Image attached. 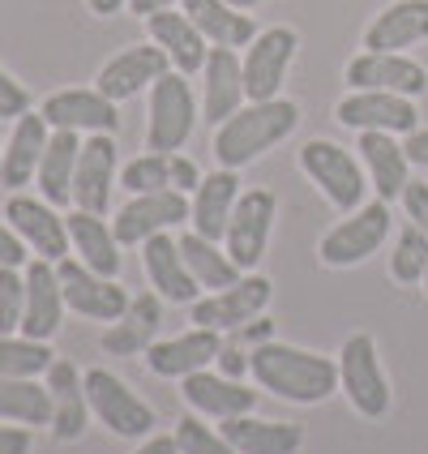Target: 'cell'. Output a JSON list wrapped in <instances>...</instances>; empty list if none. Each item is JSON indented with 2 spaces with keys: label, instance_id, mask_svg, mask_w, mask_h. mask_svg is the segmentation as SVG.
<instances>
[{
  "label": "cell",
  "instance_id": "23",
  "mask_svg": "<svg viewBox=\"0 0 428 454\" xmlns=\"http://www.w3.org/2000/svg\"><path fill=\"white\" fill-rule=\"evenodd\" d=\"M48 137H51V125L43 121V112H26L13 121V133H9V142H4V151H0V184L4 189H26V184H35L39 176V159L48 151Z\"/></svg>",
  "mask_w": 428,
  "mask_h": 454
},
{
  "label": "cell",
  "instance_id": "51",
  "mask_svg": "<svg viewBox=\"0 0 428 454\" xmlns=\"http://www.w3.org/2000/svg\"><path fill=\"white\" fill-rule=\"evenodd\" d=\"M270 330H275V322H266V317H253V322L240 330V334H245V339H253V343H270Z\"/></svg>",
  "mask_w": 428,
  "mask_h": 454
},
{
  "label": "cell",
  "instance_id": "46",
  "mask_svg": "<svg viewBox=\"0 0 428 454\" xmlns=\"http://www.w3.org/2000/svg\"><path fill=\"white\" fill-rule=\"evenodd\" d=\"M198 184H202V172H198V163L193 159H184V154H172V189L180 193H198Z\"/></svg>",
  "mask_w": 428,
  "mask_h": 454
},
{
  "label": "cell",
  "instance_id": "16",
  "mask_svg": "<svg viewBox=\"0 0 428 454\" xmlns=\"http://www.w3.org/2000/svg\"><path fill=\"white\" fill-rule=\"evenodd\" d=\"M334 121L343 129H381V133H411L420 129V112L416 99L407 95H390V90H352L347 99H339L334 107Z\"/></svg>",
  "mask_w": 428,
  "mask_h": 454
},
{
  "label": "cell",
  "instance_id": "48",
  "mask_svg": "<svg viewBox=\"0 0 428 454\" xmlns=\"http://www.w3.org/2000/svg\"><path fill=\"white\" fill-rule=\"evenodd\" d=\"M403 151H407V159H411V168H428V129L403 133Z\"/></svg>",
  "mask_w": 428,
  "mask_h": 454
},
{
  "label": "cell",
  "instance_id": "4",
  "mask_svg": "<svg viewBox=\"0 0 428 454\" xmlns=\"http://www.w3.org/2000/svg\"><path fill=\"white\" fill-rule=\"evenodd\" d=\"M339 390L364 420H385L390 411V381L381 369L377 339L373 334H347L339 348Z\"/></svg>",
  "mask_w": 428,
  "mask_h": 454
},
{
  "label": "cell",
  "instance_id": "35",
  "mask_svg": "<svg viewBox=\"0 0 428 454\" xmlns=\"http://www.w3.org/2000/svg\"><path fill=\"white\" fill-rule=\"evenodd\" d=\"M0 420L43 429L51 425V395L39 378H0Z\"/></svg>",
  "mask_w": 428,
  "mask_h": 454
},
{
  "label": "cell",
  "instance_id": "28",
  "mask_svg": "<svg viewBox=\"0 0 428 454\" xmlns=\"http://www.w3.org/2000/svg\"><path fill=\"white\" fill-rule=\"evenodd\" d=\"M159 326H163V296L159 292H142L133 296L128 309L103 330V352L112 356H146L154 339H159Z\"/></svg>",
  "mask_w": 428,
  "mask_h": 454
},
{
  "label": "cell",
  "instance_id": "38",
  "mask_svg": "<svg viewBox=\"0 0 428 454\" xmlns=\"http://www.w3.org/2000/svg\"><path fill=\"white\" fill-rule=\"evenodd\" d=\"M390 275L399 278L403 287H416L424 283L428 275V236L416 223H407L394 240V253H390Z\"/></svg>",
  "mask_w": 428,
  "mask_h": 454
},
{
  "label": "cell",
  "instance_id": "10",
  "mask_svg": "<svg viewBox=\"0 0 428 454\" xmlns=\"http://www.w3.org/2000/svg\"><path fill=\"white\" fill-rule=\"evenodd\" d=\"M56 275H60V287H65V304H69V313H77V317H90V322H107L112 326L128 309V301H133L116 278L95 275L77 257H60L56 262Z\"/></svg>",
  "mask_w": 428,
  "mask_h": 454
},
{
  "label": "cell",
  "instance_id": "43",
  "mask_svg": "<svg viewBox=\"0 0 428 454\" xmlns=\"http://www.w3.org/2000/svg\"><path fill=\"white\" fill-rule=\"evenodd\" d=\"M403 210H407V219L420 227L428 236V180H407V189H403Z\"/></svg>",
  "mask_w": 428,
  "mask_h": 454
},
{
  "label": "cell",
  "instance_id": "31",
  "mask_svg": "<svg viewBox=\"0 0 428 454\" xmlns=\"http://www.w3.org/2000/svg\"><path fill=\"white\" fill-rule=\"evenodd\" d=\"M65 223H69V245H74L82 266H90L95 275L107 278L121 275V240H116V231H112V223L103 215H90V210L74 206Z\"/></svg>",
  "mask_w": 428,
  "mask_h": 454
},
{
  "label": "cell",
  "instance_id": "17",
  "mask_svg": "<svg viewBox=\"0 0 428 454\" xmlns=\"http://www.w3.org/2000/svg\"><path fill=\"white\" fill-rule=\"evenodd\" d=\"M26 275V309H22V334L30 339H43L51 343L60 326H65V287H60V275H56V262H43V257H30L22 266Z\"/></svg>",
  "mask_w": 428,
  "mask_h": 454
},
{
  "label": "cell",
  "instance_id": "40",
  "mask_svg": "<svg viewBox=\"0 0 428 454\" xmlns=\"http://www.w3.org/2000/svg\"><path fill=\"white\" fill-rule=\"evenodd\" d=\"M176 446H180V454H236L231 450V442L223 437V429L214 433L210 425H206V416H180V425H176Z\"/></svg>",
  "mask_w": 428,
  "mask_h": 454
},
{
  "label": "cell",
  "instance_id": "44",
  "mask_svg": "<svg viewBox=\"0 0 428 454\" xmlns=\"http://www.w3.org/2000/svg\"><path fill=\"white\" fill-rule=\"evenodd\" d=\"M26 262H30V249L22 245V236L9 223H0V266H18L22 270Z\"/></svg>",
  "mask_w": 428,
  "mask_h": 454
},
{
  "label": "cell",
  "instance_id": "53",
  "mask_svg": "<svg viewBox=\"0 0 428 454\" xmlns=\"http://www.w3.org/2000/svg\"><path fill=\"white\" fill-rule=\"evenodd\" d=\"M231 4H236V9H245V13H253V9H257V4H266V0H231Z\"/></svg>",
  "mask_w": 428,
  "mask_h": 454
},
{
  "label": "cell",
  "instance_id": "22",
  "mask_svg": "<svg viewBox=\"0 0 428 454\" xmlns=\"http://www.w3.org/2000/svg\"><path fill=\"white\" fill-rule=\"evenodd\" d=\"M180 395H184V403L193 407L198 416L219 420V425L231 420V416H249L253 407H257V390H249L245 381H236V378H223L214 369L180 378Z\"/></svg>",
  "mask_w": 428,
  "mask_h": 454
},
{
  "label": "cell",
  "instance_id": "54",
  "mask_svg": "<svg viewBox=\"0 0 428 454\" xmlns=\"http://www.w3.org/2000/svg\"><path fill=\"white\" fill-rule=\"evenodd\" d=\"M424 287H428V275H424Z\"/></svg>",
  "mask_w": 428,
  "mask_h": 454
},
{
  "label": "cell",
  "instance_id": "11",
  "mask_svg": "<svg viewBox=\"0 0 428 454\" xmlns=\"http://www.w3.org/2000/svg\"><path fill=\"white\" fill-rule=\"evenodd\" d=\"M4 223L22 236V245L30 249V257H43V262H60L69 257V223L60 219V206L43 202V198H30V193H13L4 202Z\"/></svg>",
  "mask_w": 428,
  "mask_h": 454
},
{
  "label": "cell",
  "instance_id": "52",
  "mask_svg": "<svg viewBox=\"0 0 428 454\" xmlns=\"http://www.w3.org/2000/svg\"><path fill=\"white\" fill-rule=\"evenodd\" d=\"M86 4H90V13H95V18H112V13H121V9H125L128 0H86Z\"/></svg>",
  "mask_w": 428,
  "mask_h": 454
},
{
  "label": "cell",
  "instance_id": "47",
  "mask_svg": "<svg viewBox=\"0 0 428 454\" xmlns=\"http://www.w3.org/2000/svg\"><path fill=\"white\" fill-rule=\"evenodd\" d=\"M214 364H219V373H223V378H236V381H240L245 373H249V352H240V348H223Z\"/></svg>",
  "mask_w": 428,
  "mask_h": 454
},
{
  "label": "cell",
  "instance_id": "30",
  "mask_svg": "<svg viewBox=\"0 0 428 454\" xmlns=\"http://www.w3.org/2000/svg\"><path fill=\"white\" fill-rule=\"evenodd\" d=\"M428 39V0H394L364 26V51H403Z\"/></svg>",
  "mask_w": 428,
  "mask_h": 454
},
{
  "label": "cell",
  "instance_id": "32",
  "mask_svg": "<svg viewBox=\"0 0 428 454\" xmlns=\"http://www.w3.org/2000/svg\"><path fill=\"white\" fill-rule=\"evenodd\" d=\"M180 9L189 13V22L206 35V43L214 48H249L257 39L253 13L236 9L231 0H180Z\"/></svg>",
  "mask_w": 428,
  "mask_h": 454
},
{
  "label": "cell",
  "instance_id": "14",
  "mask_svg": "<svg viewBox=\"0 0 428 454\" xmlns=\"http://www.w3.org/2000/svg\"><path fill=\"white\" fill-rule=\"evenodd\" d=\"M343 77L352 90H390L407 99H420L428 90V69L403 51H360L355 60H347Z\"/></svg>",
  "mask_w": 428,
  "mask_h": 454
},
{
  "label": "cell",
  "instance_id": "26",
  "mask_svg": "<svg viewBox=\"0 0 428 454\" xmlns=\"http://www.w3.org/2000/svg\"><path fill=\"white\" fill-rule=\"evenodd\" d=\"M360 163L369 172V184L377 189L381 202H399L411 180V159H407L403 142H394V133H381V129H364L360 133Z\"/></svg>",
  "mask_w": 428,
  "mask_h": 454
},
{
  "label": "cell",
  "instance_id": "49",
  "mask_svg": "<svg viewBox=\"0 0 428 454\" xmlns=\"http://www.w3.org/2000/svg\"><path fill=\"white\" fill-rule=\"evenodd\" d=\"M133 454H180L176 437H159V433H151V437H142V446Z\"/></svg>",
  "mask_w": 428,
  "mask_h": 454
},
{
  "label": "cell",
  "instance_id": "3",
  "mask_svg": "<svg viewBox=\"0 0 428 454\" xmlns=\"http://www.w3.org/2000/svg\"><path fill=\"white\" fill-rule=\"evenodd\" d=\"M300 172L326 198L334 210L352 215L364 206V193H369V176H364V163L355 159L347 146L330 142V137H313L300 146Z\"/></svg>",
  "mask_w": 428,
  "mask_h": 454
},
{
  "label": "cell",
  "instance_id": "1",
  "mask_svg": "<svg viewBox=\"0 0 428 454\" xmlns=\"http://www.w3.org/2000/svg\"><path fill=\"white\" fill-rule=\"evenodd\" d=\"M249 373L275 399H287V403L300 407L326 403L339 390V360L292 348V343H257L249 352Z\"/></svg>",
  "mask_w": 428,
  "mask_h": 454
},
{
  "label": "cell",
  "instance_id": "55",
  "mask_svg": "<svg viewBox=\"0 0 428 454\" xmlns=\"http://www.w3.org/2000/svg\"><path fill=\"white\" fill-rule=\"evenodd\" d=\"M0 151H4V146H0Z\"/></svg>",
  "mask_w": 428,
  "mask_h": 454
},
{
  "label": "cell",
  "instance_id": "21",
  "mask_svg": "<svg viewBox=\"0 0 428 454\" xmlns=\"http://www.w3.org/2000/svg\"><path fill=\"white\" fill-rule=\"evenodd\" d=\"M43 121L51 129H74V133H116L121 129V112H116V103L103 95L99 86H90V90H56L43 99Z\"/></svg>",
  "mask_w": 428,
  "mask_h": 454
},
{
  "label": "cell",
  "instance_id": "25",
  "mask_svg": "<svg viewBox=\"0 0 428 454\" xmlns=\"http://www.w3.org/2000/svg\"><path fill=\"white\" fill-rule=\"evenodd\" d=\"M206 86H202V116L210 129H219L227 116H236L245 107V65L236 48H210L206 56Z\"/></svg>",
  "mask_w": 428,
  "mask_h": 454
},
{
  "label": "cell",
  "instance_id": "13",
  "mask_svg": "<svg viewBox=\"0 0 428 454\" xmlns=\"http://www.w3.org/2000/svg\"><path fill=\"white\" fill-rule=\"evenodd\" d=\"M184 219H189V193L159 189V193H133V198L116 210L112 231H116V240H121V249H125V245H146L151 236L172 231V227L184 223Z\"/></svg>",
  "mask_w": 428,
  "mask_h": 454
},
{
  "label": "cell",
  "instance_id": "50",
  "mask_svg": "<svg viewBox=\"0 0 428 454\" xmlns=\"http://www.w3.org/2000/svg\"><path fill=\"white\" fill-rule=\"evenodd\" d=\"M180 0H128V13H137V18H151V13H163V9H172Z\"/></svg>",
  "mask_w": 428,
  "mask_h": 454
},
{
  "label": "cell",
  "instance_id": "33",
  "mask_svg": "<svg viewBox=\"0 0 428 454\" xmlns=\"http://www.w3.org/2000/svg\"><path fill=\"white\" fill-rule=\"evenodd\" d=\"M236 454H296L304 446V429L287 420H257V416H231L219 425Z\"/></svg>",
  "mask_w": 428,
  "mask_h": 454
},
{
  "label": "cell",
  "instance_id": "41",
  "mask_svg": "<svg viewBox=\"0 0 428 454\" xmlns=\"http://www.w3.org/2000/svg\"><path fill=\"white\" fill-rule=\"evenodd\" d=\"M26 309V275L18 266H0V334H18L22 330Z\"/></svg>",
  "mask_w": 428,
  "mask_h": 454
},
{
  "label": "cell",
  "instance_id": "2",
  "mask_svg": "<svg viewBox=\"0 0 428 454\" xmlns=\"http://www.w3.org/2000/svg\"><path fill=\"white\" fill-rule=\"evenodd\" d=\"M300 125V103L292 99H266L249 103L236 116H227L223 125L214 129V163L219 168H249L253 159H261L266 151H275L283 137H292Z\"/></svg>",
  "mask_w": 428,
  "mask_h": 454
},
{
  "label": "cell",
  "instance_id": "24",
  "mask_svg": "<svg viewBox=\"0 0 428 454\" xmlns=\"http://www.w3.org/2000/svg\"><path fill=\"white\" fill-rule=\"evenodd\" d=\"M142 270H146L151 287L163 296V301H172V304H198L202 301L198 278H193V270L184 266L180 240H172L167 231H159V236H151V240L142 245Z\"/></svg>",
  "mask_w": 428,
  "mask_h": 454
},
{
  "label": "cell",
  "instance_id": "9",
  "mask_svg": "<svg viewBox=\"0 0 428 454\" xmlns=\"http://www.w3.org/2000/svg\"><path fill=\"white\" fill-rule=\"evenodd\" d=\"M275 219H278V198L270 189H249V193H240V202L231 210V223H227L223 249L245 275L266 257Z\"/></svg>",
  "mask_w": 428,
  "mask_h": 454
},
{
  "label": "cell",
  "instance_id": "36",
  "mask_svg": "<svg viewBox=\"0 0 428 454\" xmlns=\"http://www.w3.org/2000/svg\"><path fill=\"white\" fill-rule=\"evenodd\" d=\"M180 253H184V266L193 270L202 292H223V287H231L236 278L245 275V270L227 257V249H219V240H206L198 231L180 236Z\"/></svg>",
  "mask_w": 428,
  "mask_h": 454
},
{
  "label": "cell",
  "instance_id": "27",
  "mask_svg": "<svg viewBox=\"0 0 428 454\" xmlns=\"http://www.w3.org/2000/svg\"><path fill=\"white\" fill-rule=\"evenodd\" d=\"M240 193H245V189H240L236 168H219V172L202 176L193 202H189V223H193V231L206 236V240H219V245H223L227 223H231V210L240 202Z\"/></svg>",
  "mask_w": 428,
  "mask_h": 454
},
{
  "label": "cell",
  "instance_id": "34",
  "mask_svg": "<svg viewBox=\"0 0 428 454\" xmlns=\"http://www.w3.org/2000/svg\"><path fill=\"white\" fill-rule=\"evenodd\" d=\"M77 154H82V137L74 129H51L48 151L39 159V198L51 206H69L74 202V172H77Z\"/></svg>",
  "mask_w": 428,
  "mask_h": 454
},
{
  "label": "cell",
  "instance_id": "18",
  "mask_svg": "<svg viewBox=\"0 0 428 454\" xmlns=\"http://www.w3.org/2000/svg\"><path fill=\"white\" fill-rule=\"evenodd\" d=\"M167 69H172V60H167V51L159 48V43H137V48L116 51L99 69L95 86L112 103H125V99H137L142 90H151Z\"/></svg>",
  "mask_w": 428,
  "mask_h": 454
},
{
  "label": "cell",
  "instance_id": "37",
  "mask_svg": "<svg viewBox=\"0 0 428 454\" xmlns=\"http://www.w3.org/2000/svg\"><path fill=\"white\" fill-rule=\"evenodd\" d=\"M51 352L43 339H30V334H0V378H43L51 369Z\"/></svg>",
  "mask_w": 428,
  "mask_h": 454
},
{
  "label": "cell",
  "instance_id": "19",
  "mask_svg": "<svg viewBox=\"0 0 428 454\" xmlns=\"http://www.w3.org/2000/svg\"><path fill=\"white\" fill-rule=\"evenodd\" d=\"M223 352V339H219V330H206V326H193L176 334V339H154L151 348H146V369H151L154 378H189V373H202L210 369L214 360Z\"/></svg>",
  "mask_w": 428,
  "mask_h": 454
},
{
  "label": "cell",
  "instance_id": "15",
  "mask_svg": "<svg viewBox=\"0 0 428 454\" xmlns=\"http://www.w3.org/2000/svg\"><path fill=\"white\" fill-rule=\"evenodd\" d=\"M121 176L116 163V133H90L82 142L74 172V206L90 210V215H107L112 210V184Z\"/></svg>",
  "mask_w": 428,
  "mask_h": 454
},
{
  "label": "cell",
  "instance_id": "20",
  "mask_svg": "<svg viewBox=\"0 0 428 454\" xmlns=\"http://www.w3.org/2000/svg\"><path fill=\"white\" fill-rule=\"evenodd\" d=\"M51 395V437L56 442H82V433L90 425V399H86V373H77L74 360H51L43 373Z\"/></svg>",
  "mask_w": 428,
  "mask_h": 454
},
{
  "label": "cell",
  "instance_id": "6",
  "mask_svg": "<svg viewBox=\"0 0 428 454\" xmlns=\"http://www.w3.org/2000/svg\"><path fill=\"white\" fill-rule=\"evenodd\" d=\"M86 399L90 416L116 437L142 442L154 433V407L137 390H128V381L116 378L112 369H86Z\"/></svg>",
  "mask_w": 428,
  "mask_h": 454
},
{
  "label": "cell",
  "instance_id": "7",
  "mask_svg": "<svg viewBox=\"0 0 428 454\" xmlns=\"http://www.w3.org/2000/svg\"><path fill=\"white\" fill-rule=\"evenodd\" d=\"M385 236H390V202L377 198V202L352 210L343 223L330 227L326 236H322V245H317V257H322V266L347 270V266L369 262L385 245Z\"/></svg>",
  "mask_w": 428,
  "mask_h": 454
},
{
  "label": "cell",
  "instance_id": "8",
  "mask_svg": "<svg viewBox=\"0 0 428 454\" xmlns=\"http://www.w3.org/2000/svg\"><path fill=\"white\" fill-rule=\"evenodd\" d=\"M300 48V35L292 26H270V30H257V39L249 43V51L240 56L245 65V95L249 103H266L283 95V77L296 60Z\"/></svg>",
  "mask_w": 428,
  "mask_h": 454
},
{
  "label": "cell",
  "instance_id": "39",
  "mask_svg": "<svg viewBox=\"0 0 428 454\" xmlns=\"http://www.w3.org/2000/svg\"><path fill=\"white\" fill-rule=\"evenodd\" d=\"M121 189H128V193H159V189H172V154H159V151L137 154L133 163L121 168Z\"/></svg>",
  "mask_w": 428,
  "mask_h": 454
},
{
  "label": "cell",
  "instance_id": "29",
  "mask_svg": "<svg viewBox=\"0 0 428 454\" xmlns=\"http://www.w3.org/2000/svg\"><path fill=\"white\" fill-rule=\"evenodd\" d=\"M146 30H151V43L167 51V60H172V69H180L184 77L202 74L206 69V56H210V43H206V35L198 26L189 22V13L180 9H163V13H151L146 18Z\"/></svg>",
  "mask_w": 428,
  "mask_h": 454
},
{
  "label": "cell",
  "instance_id": "5",
  "mask_svg": "<svg viewBox=\"0 0 428 454\" xmlns=\"http://www.w3.org/2000/svg\"><path fill=\"white\" fill-rule=\"evenodd\" d=\"M198 125V99L180 69H167L151 86V116H146V151L176 154Z\"/></svg>",
  "mask_w": 428,
  "mask_h": 454
},
{
  "label": "cell",
  "instance_id": "42",
  "mask_svg": "<svg viewBox=\"0 0 428 454\" xmlns=\"http://www.w3.org/2000/svg\"><path fill=\"white\" fill-rule=\"evenodd\" d=\"M30 112V90L0 65V121H18Z\"/></svg>",
  "mask_w": 428,
  "mask_h": 454
},
{
  "label": "cell",
  "instance_id": "45",
  "mask_svg": "<svg viewBox=\"0 0 428 454\" xmlns=\"http://www.w3.org/2000/svg\"><path fill=\"white\" fill-rule=\"evenodd\" d=\"M30 446H35V429L0 420V454H30Z\"/></svg>",
  "mask_w": 428,
  "mask_h": 454
},
{
  "label": "cell",
  "instance_id": "12",
  "mask_svg": "<svg viewBox=\"0 0 428 454\" xmlns=\"http://www.w3.org/2000/svg\"><path fill=\"white\" fill-rule=\"evenodd\" d=\"M275 296V287H270V278L266 275H240L231 287L223 292H210L202 296L198 304H189L193 309V322L206 330H245L253 317H261L266 313V304Z\"/></svg>",
  "mask_w": 428,
  "mask_h": 454
}]
</instances>
